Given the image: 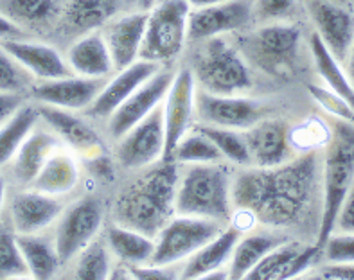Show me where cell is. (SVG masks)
Segmentation results:
<instances>
[{"label": "cell", "mask_w": 354, "mask_h": 280, "mask_svg": "<svg viewBox=\"0 0 354 280\" xmlns=\"http://www.w3.org/2000/svg\"><path fill=\"white\" fill-rule=\"evenodd\" d=\"M322 201V155L306 151L277 167H241L232 180L234 216L279 232L302 228Z\"/></svg>", "instance_id": "1"}, {"label": "cell", "mask_w": 354, "mask_h": 280, "mask_svg": "<svg viewBox=\"0 0 354 280\" xmlns=\"http://www.w3.org/2000/svg\"><path fill=\"white\" fill-rule=\"evenodd\" d=\"M178 174L180 167L175 160H160L146 167L117 194L112 205L113 223L155 239L176 214Z\"/></svg>", "instance_id": "2"}, {"label": "cell", "mask_w": 354, "mask_h": 280, "mask_svg": "<svg viewBox=\"0 0 354 280\" xmlns=\"http://www.w3.org/2000/svg\"><path fill=\"white\" fill-rule=\"evenodd\" d=\"M180 169L176 185V214L205 218L229 225L234 219V174L223 162L189 164Z\"/></svg>", "instance_id": "3"}, {"label": "cell", "mask_w": 354, "mask_h": 280, "mask_svg": "<svg viewBox=\"0 0 354 280\" xmlns=\"http://www.w3.org/2000/svg\"><path fill=\"white\" fill-rule=\"evenodd\" d=\"M354 182V122L335 119L331 138L322 155V212H320L317 245L333 234L338 209Z\"/></svg>", "instance_id": "4"}, {"label": "cell", "mask_w": 354, "mask_h": 280, "mask_svg": "<svg viewBox=\"0 0 354 280\" xmlns=\"http://www.w3.org/2000/svg\"><path fill=\"white\" fill-rule=\"evenodd\" d=\"M193 71L198 88L220 95H247L254 88V77L239 47L223 36L200 41Z\"/></svg>", "instance_id": "5"}, {"label": "cell", "mask_w": 354, "mask_h": 280, "mask_svg": "<svg viewBox=\"0 0 354 280\" xmlns=\"http://www.w3.org/2000/svg\"><path fill=\"white\" fill-rule=\"evenodd\" d=\"M302 29L295 22L263 24L239 40V50L266 76L288 77L295 72L301 56Z\"/></svg>", "instance_id": "6"}, {"label": "cell", "mask_w": 354, "mask_h": 280, "mask_svg": "<svg viewBox=\"0 0 354 280\" xmlns=\"http://www.w3.org/2000/svg\"><path fill=\"white\" fill-rule=\"evenodd\" d=\"M191 4L187 0H160L148 11L140 59L166 67L175 63L187 41Z\"/></svg>", "instance_id": "7"}, {"label": "cell", "mask_w": 354, "mask_h": 280, "mask_svg": "<svg viewBox=\"0 0 354 280\" xmlns=\"http://www.w3.org/2000/svg\"><path fill=\"white\" fill-rule=\"evenodd\" d=\"M225 227L227 225L212 221V219L175 214L155 237L151 264L173 268L176 264L185 263L212 237L218 236Z\"/></svg>", "instance_id": "8"}, {"label": "cell", "mask_w": 354, "mask_h": 280, "mask_svg": "<svg viewBox=\"0 0 354 280\" xmlns=\"http://www.w3.org/2000/svg\"><path fill=\"white\" fill-rule=\"evenodd\" d=\"M103 203L94 196H85L65 207L63 214L54 225V245L62 264L72 263L81 250L97 239L103 228Z\"/></svg>", "instance_id": "9"}, {"label": "cell", "mask_w": 354, "mask_h": 280, "mask_svg": "<svg viewBox=\"0 0 354 280\" xmlns=\"http://www.w3.org/2000/svg\"><path fill=\"white\" fill-rule=\"evenodd\" d=\"M166 155V124L162 104L126 131L115 146V160L124 171H144L164 160Z\"/></svg>", "instance_id": "10"}, {"label": "cell", "mask_w": 354, "mask_h": 280, "mask_svg": "<svg viewBox=\"0 0 354 280\" xmlns=\"http://www.w3.org/2000/svg\"><path fill=\"white\" fill-rule=\"evenodd\" d=\"M265 117L266 106L254 97L196 90V120L200 124L245 131Z\"/></svg>", "instance_id": "11"}, {"label": "cell", "mask_w": 354, "mask_h": 280, "mask_svg": "<svg viewBox=\"0 0 354 280\" xmlns=\"http://www.w3.org/2000/svg\"><path fill=\"white\" fill-rule=\"evenodd\" d=\"M196 80L191 67H184L175 72L167 90L162 110L166 124V155L167 160L178 144V140L196 124Z\"/></svg>", "instance_id": "12"}, {"label": "cell", "mask_w": 354, "mask_h": 280, "mask_svg": "<svg viewBox=\"0 0 354 280\" xmlns=\"http://www.w3.org/2000/svg\"><path fill=\"white\" fill-rule=\"evenodd\" d=\"M175 71L167 67H160L146 83L139 86L126 99L122 104L117 106L112 115L106 119V133L112 140H119L126 131H130L135 124L151 113L164 102Z\"/></svg>", "instance_id": "13"}, {"label": "cell", "mask_w": 354, "mask_h": 280, "mask_svg": "<svg viewBox=\"0 0 354 280\" xmlns=\"http://www.w3.org/2000/svg\"><path fill=\"white\" fill-rule=\"evenodd\" d=\"M252 24H254L252 0H229L221 4L191 8L187 40L200 44L216 36L248 29Z\"/></svg>", "instance_id": "14"}, {"label": "cell", "mask_w": 354, "mask_h": 280, "mask_svg": "<svg viewBox=\"0 0 354 280\" xmlns=\"http://www.w3.org/2000/svg\"><path fill=\"white\" fill-rule=\"evenodd\" d=\"M302 6L324 45L338 62H346L354 41L353 8L333 0H302Z\"/></svg>", "instance_id": "15"}, {"label": "cell", "mask_w": 354, "mask_h": 280, "mask_svg": "<svg viewBox=\"0 0 354 280\" xmlns=\"http://www.w3.org/2000/svg\"><path fill=\"white\" fill-rule=\"evenodd\" d=\"M38 111L41 122L62 140L63 146L68 147L77 156L90 160L106 153L103 138L99 137L92 124L77 115V111L63 110L49 104H38Z\"/></svg>", "instance_id": "16"}, {"label": "cell", "mask_w": 354, "mask_h": 280, "mask_svg": "<svg viewBox=\"0 0 354 280\" xmlns=\"http://www.w3.org/2000/svg\"><path fill=\"white\" fill-rule=\"evenodd\" d=\"M322 254L317 243L304 245L299 239H286L272 252L261 259L254 270L248 272L245 279L248 280H288L297 279L302 273L308 272L315 264V261Z\"/></svg>", "instance_id": "17"}, {"label": "cell", "mask_w": 354, "mask_h": 280, "mask_svg": "<svg viewBox=\"0 0 354 280\" xmlns=\"http://www.w3.org/2000/svg\"><path fill=\"white\" fill-rule=\"evenodd\" d=\"M63 210V198L27 187L26 191L17 192L9 203L11 228L15 234H41L56 225Z\"/></svg>", "instance_id": "18"}, {"label": "cell", "mask_w": 354, "mask_h": 280, "mask_svg": "<svg viewBox=\"0 0 354 280\" xmlns=\"http://www.w3.org/2000/svg\"><path fill=\"white\" fill-rule=\"evenodd\" d=\"M245 138L250 153V167H277L295 156L290 126L281 119H261L245 129Z\"/></svg>", "instance_id": "19"}, {"label": "cell", "mask_w": 354, "mask_h": 280, "mask_svg": "<svg viewBox=\"0 0 354 280\" xmlns=\"http://www.w3.org/2000/svg\"><path fill=\"white\" fill-rule=\"evenodd\" d=\"M104 83L106 80L71 74L59 80L38 81L29 92L38 104H49L71 111H85L95 101Z\"/></svg>", "instance_id": "20"}, {"label": "cell", "mask_w": 354, "mask_h": 280, "mask_svg": "<svg viewBox=\"0 0 354 280\" xmlns=\"http://www.w3.org/2000/svg\"><path fill=\"white\" fill-rule=\"evenodd\" d=\"M158 68H160L158 63L139 58L128 67L115 71L112 76L108 77L95 101L86 108L85 113L92 119L106 120L117 110V106L130 97L142 83H146Z\"/></svg>", "instance_id": "21"}, {"label": "cell", "mask_w": 354, "mask_h": 280, "mask_svg": "<svg viewBox=\"0 0 354 280\" xmlns=\"http://www.w3.org/2000/svg\"><path fill=\"white\" fill-rule=\"evenodd\" d=\"M148 11L117 15L101 29L115 71L128 67L140 58Z\"/></svg>", "instance_id": "22"}, {"label": "cell", "mask_w": 354, "mask_h": 280, "mask_svg": "<svg viewBox=\"0 0 354 280\" xmlns=\"http://www.w3.org/2000/svg\"><path fill=\"white\" fill-rule=\"evenodd\" d=\"M0 45L17 59L35 80L50 81L71 76L72 71L67 59L56 47L41 41L18 38H2Z\"/></svg>", "instance_id": "23"}, {"label": "cell", "mask_w": 354, "mask_h": 280, "mask_svg": "<svg viewBox=\"0 0 354 280\" xmlns=\"http://www.w3.org/2000/svg\"><path fill=\"white\" fill-rule=\"evenodd\" d=\"M241 228L236 225H227L216 237H212L207 245L198 250L196 254L182 263V279H214L221 275V270H227L232 257L234 246L241 237ZM229 279V277H227Z\"/></svg>", "instance_id": "24"}, {"label": "cell", "mask_w": 354, "mask_h": 280, "mask_svg": "<svg viewBox=\"0 0 354 280\" xmlns=\"http://www.w3.org/2000/svg\"><path fill=\"white\" fill-rule=\"evenodd\" d=\"M72 74L95 80H108L115 72L112 56L101 29L81 35L65 54Z\"/></svg>", "instance_id": "25"}, {"label": "cell", "mask_w": 354, "mask_h": 280, "mask_svg": "<svg viewBox=\"0 0 354 280\" xmlns=\"http://www.w3.org/2000/svg\"><path fill=\"white\" fill-rule=\"evenodd\" d=\"M62 146V140L47 126L45 128H40V124L36 126L13 156V160L9 162L15 182L22 187H31L45 162Z\"/></svg>", "instance_id": "26"}, {"label": "cell", "mask_w": 354, "mask_h": 280, "mask_svg": "<svg viewBox=\"0 0 354 280\" xmlns=\"http://www.w3.org/2000/svg\"><path fill=\"white\" fill-rule=\"evenodd\" d=\"M286 239H290V237L284 232L272 230V228L265 227L254 228L247 234H241V237L234 246L229 266H227L229 279H245L248 272L261 263V259Z\"/></svg>", "instance_id": "27"}, {"label": "cell", "mask_w": 354, "mask_h": 280, "mask_svg": "<svg viewBox=\"0 0 354 280\" xmlns=\"http://www.w3.org/2000/svg\"><path fill=\"white\" fill-rule=\"evenodd\" d=\"M80 182V158L68 147L62 146L49 156V160L45 162L35 182L31 183V187L36 191L45 192V194L63 198V196L76 191Z\"/></svg>", "instance_id": "28"}, {"label": "cell", "mask_w": 354, "mask_h": 280, "mask_svg": "<svg viewBox=\"0 0 354 280\" xmlns=\"http://www.w3.org/2000/svg\"><path fill=\"white\" fill-rule=\"evenodd\" d=\"M106 245L117 263L126 266L149 264L155 252V239L142 232L113 223L106 230Z\"/></svg>", "instance_id": "29"}, {"label": "cell", "mask_w": 354, "mask_h": 280, "mask_svg": "<svg viewBox=\"0 0 354 280\" xmlns=\"http://www.w3.org/2000/svg\"><path fill=\"white\" fill-rule=\"evenodd\" d=\"M38 122H41L38 106L31 102H22L13 115L0 126V167L13 160V156Z\"/></svg>", "instance_id": "30"}, {"label": "cell", "mask_w": 354, "mask_h": 280, "mask_svg": "<svg viewBox=\"0 0 354 280\" xmlns=\"http://www.w3.org/2000/svg\"><path fill=\"white\" fill-rule=\"evenodd\" d=\"M17 241L29 277L53 279L59 266H63L54 239H47L41 234H17Z\"/></svg>", "instance_id": "31"}, {"label": "cell", "mask_w": 354, "mask_h": 280, "mask_svg": "<svg viewBox=\"0 0 354 280\" xmlns=\"http://www.w3.org/2000/svg\"><path fill=\"white\" fill-rule=\"evenodd\" d=\"M122 0H71L65 9V18L74 31L85 35L103 29L119 15Z\"/></svg>", "instance_id": "32"}, {"label": "cell", "mask_w": 354, "mask_h": 280, "mask_svg": "<svg viewBox=\"0 0 354 280\" xmlns=\"http://www.w3.org/2000/svg\"><path fill=\"white\" fill-rule=\"evenodd\" d=\"M310 50L317 74L322 77L326 86L342 95L354 108V86L351 85L346 68H342V62L333 56L317 32L310 36Z\"/></svg>", "instance_id": "33"}, {"label": "cell", "mask_w": 354, "mask_h": 280, "mask_svg": "<svg viewBox=\"0 0 354 280\" xmlns=\"http://www.w3.org/2000/svg\"><path fill=\"white\" fill-rule=\"evenodd\" d=\"M0 15L24 31V27H41L58 15L56 0H0Z\"/></svg>", "instance_id": "34"}, {"label": "cell", "mask_w": 354, "mask_h": 280, "mask_svg": "<svg viewBox=\"0 0 354 280\" xmlns=\"http://www.w3.org/2000/svg\"><path fill=\"white\" fill-rule=\"evenodd\" d=\"M167 160H175L178 165L218 164V162H223V156L211 138L194 124L180 138Z\"/></svg>", "instance_id": "35"}, {"label": "cell", "mask_w": 354, "mask_h": 280, "mask_svg": "<svg viewBox=\"0 0 354 280\" xmlns=\"http://www.w3.org/2000/svg\"><path fill=\"white\" fill-rule=\"evenodd\" d=\"M74 277L81 280H104L110 279L113 270V255L108 248L106 241L94 239L90 245L76 255Z\"/></svg>", "instance_id": "36"}, {"label": "cell", "mask_w": 354, "mask_h": 280, "mask_svg": "<svg viewBox=\"0 0 354 280\" xmlns=\"http://www.w3.org/2000/svg\"><path fill=\"white\" fill-rule=\"evenodd\" d=\"M196 126L220 149L223 160L238 165V167H250V153H248L245 131L230 128H216V126H205L200 124V122Z\"/></svg>", "instance_id": "37"}, {"label": "cell", "mask_w": 354, "mask_h": 280, "mask_svg": "<svg viewBox=\"0 0 354 280\" xmlns=\"http://www.w3.org/2000/svg\"><path fill=\"white\" fill-rule=\"evenodd\" d=\"M36 83L35 77L0 45V93L22 95Z\"/></svg>", "instance_id": "38"}, {"label": "cell", "mask_w": 354, "mask_h": 280, "mask_svg": "<svg viewBox=\"0 0 354 280\" xmlns=\"http://www.w3.org/2000/svg\"><path fill=\"white\" fill-rule=\"evenodd\" d=\"M29 275L18 246L17 234L11 228H0V279Z\"/></svg>", "instance_id": "39"}, {"label": "cell", "mask_w": 354, "mask_h": 280, "mask_svg": "<svg viewBox=\"0 0 354 280\" xmlns=\"http://www.w3.org/2000/svg\"><path fill=\"white\" fill-rule=\"evenodd\" d=\"M301 0H252L254 24H277L292 22L297 15Z\"/></svg>", "instance_id": "40"}, {"label": "cell", "mask_w": 354, "mask_h": 280, "mask_svg": "<svg viewBox=\"0 0 354 280\" xmlns=\"http://www.w3.org/2000/svg\"><path fill=\"white\" fill-rule=\"evenodd\" d=\"M308 90H310L311 97L319 102V106L328 111V113H331L335 119L354 122V108L337 92H333L328 86L319 85H310Z\"/></svg>", "instance_id": "41"}, {"label": "cell", "mask_w": 354, "mask_h": 280, "mask_svg": "<svg viewBox=\"0 0 354 280\" xmlns=\"http://www.w3.org/2000/svg\"><path fill=\"white\" fill-rule=\"evenodd\" d=\"M326 263L353 264L354 263V234L333 232L322 246Z\"/></svg>", "instance_id": "42"}, {"label": "cell", "mask_w": 354, "mask_h": 280, "mask_svg": "<svg viewBox=\"0 0 354 280\" xmlns=\"http://www.w3.org/2000/svg\"><path fill=\"white\" fill-rule=\"evenodd\" d=\"M333 232H340V234H354V182L353 185H351L349 191H347L344 201H342L340 209H338Z\"/></svg>", "instance_id": "43"}, {"label": "cell", "mask_w": 354, "mask_h": 280, "mask_svg": "<svg viewBox=\"0 0 354 280\" xmlns=\"http://www.w3.org/2000/svg\"><path fill=\"white\" fill-rule=\"evenodd\" d=\"M320 279L329 280H354V263L353 264H333L328 263L317 273Z\"/></svg>", "instance_id": "44"}, {"label": "cell", "mask_w": 354, "mask_h": 280, "mask_svg": "<svg viewBox=\"0 0 354 280\" xmlns=\"http://www.w3.org/2000/svg\"><path fill=\"white\" fill-rule=\"evenodd\" d=\"M24 102L22 95H13V93H0V126L4 124L9 117L13 115L20 104Z\"/></svg>", "instance_id": "45"}, {"label": "cell", "mask_w": 354, "mask_h": 280, "mask_svg": "<svg viewBox=\"0 0 354 280\" xmlns=\"http://www.w3.org/2000/svg\"><path fill=\"white\" fill-rule=\"evenodd\" d=\"M18 36H22V29L15 26L13 22H9L4 15H0V40L2 38H18Z\"/></svg>", "instance_id": "46"}, {"label": "cell", "mask_w": 354, "mask_h": 280, "mask_svg": "<svg viewBox=\"0 0 354 280\" xmlns=\"http://www.w3.org/2000/svg\"><path fill=\"white\" fill-rule=\"evenodd\" d=\"M346 72H347V77H349L351 85L354 86V41H353V47H351L349 54H347L346 58Z\"/></svg>", "instance_id": "47"}, {"label": "cell", "mask_w": 354, "mask_h": 280, "mask_svg": "<svg viewBox=\"0 0 354 280\" xmlns=\"http://www.w3.org/2000/svg\"><path fill=\"white\" fill-rule=\"evenodd\" d=\"M6 196H8V185H6L4 174L0 173V216H2V210H4Z\"/></svg>", "instance_id": "48"}, {"label": "cell", "mask_w": 354, "mask_h": 280, "mask_svg": "<svg viewBox=\"0 0 354 280\" xmlns=\"http://www.w3.org/2000/svg\"><path fill=\"white\" fill-rule=\"evenodd\" d=\"M191 8H202V6L221 4V2H229V0H187Z\"/></svg>", "instance_id": "49"}, {"label": "cell", "mask_w": 354, "mask_h": 280, "mask_svg": "<svg viewBox=\"0 0 354 280\" xmlns=\"http://www.w3.org/2000/svg\"><path fill=\"white\" fill-rule=\"evenodd\" d=\"M333 2H338V4H344V6H351L349 0H333ZM353 8V6H351Z\"/></svg>", "instance_id": "50"}, {"label": "cell", "mask_w": 354, "mask_h": 280, "mask_svg": "<svg viewBox=\"0 0 354 280\" xmlns=\"http://www.w3.org/2000/svg\"><path fill=\"white\" fill-rule=\"evenodd\" d=\"M349 2H351V6H353V8H354V0H349Z\"/></svg>", "instance_id": "51"}]
</instances>
